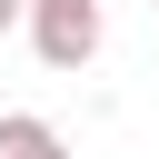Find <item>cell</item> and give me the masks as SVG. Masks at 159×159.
Listing matches in <instances>:
<instances>
[{
	"instance_id": "obj_4",
	"label": "cell",
	"mask_w": 159,
	"mask_h": 159,
	"mask_svg": "<svg viewBox=\"0 0 159 159\" xmlns=\"http://www.w3.org/2000/svg\"><path fill=\"white\" fill-rule=\"evenodd\" d=\"M149 10H159V0H149Z\"/></svg>"
},
{
	"instance_id": "obj_2",
	"label": "cell",
	"mask_w": 159,
	"mask_h": 159,
	"mask_svg": "<svg viewBox=\"0 0 159 159\" xmlns=\"http://www.w3.org/2000/svg\"><path fill=\"white\" fill-rule=\"evenodd\" d=\"M0 159H70V139H60L50 119H30V109H10V119H0Z\"/></svg>"
},
{
	"instance_id": "obj_3",
	"label": "cell",
	"mask_w": 159,
	"mask_h": 159,
	"mask_svg": "<svg viewBox=\"0 0 159 159\" xmlns=\"http://www.w3.org/2000/svg\"><path fill=\"white\" fill-rule=\"evenodd\" d=\"M0 30H30V0H0Z\"/></svg>"
},
{
	"instance_id": "obj_1",
	"label": "cell",
	"mask_w": 159,
	"mask_h": 159,
	"mask_svg": "<svg viewBox=\"0 0 159 159\" xmlns=\"http://www.w3.org/2000/svg\"><path fill=\"white\" fill-rule=\"evenodd\" d=\"M30 50H40V70H89L99 60V0H30Z\"/></svg>"
}]
</instances>
